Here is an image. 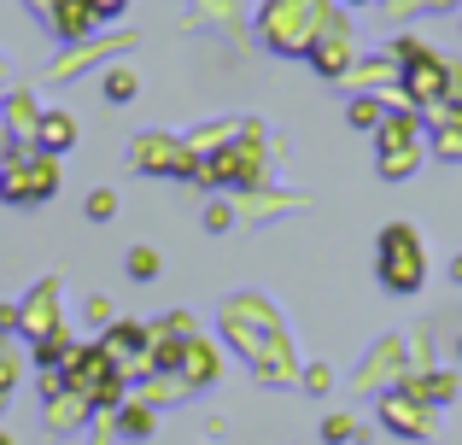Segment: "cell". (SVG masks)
I'll use <instances>...</instances> for the list:
<instances>
[{
    "label": "cell",
    "mask_w": 462,
    "mask_h": 445,
    "mask_svg": "<svg viewBox=\"0 0 462 445\" xmlns=\"http://www.w3.org/2000/svg\"><path fill=\"white\" fill-rule=\"evenodd\" d=\"M421 235L416 228H404V223H393L381 235V282L393 287V293H416L421 287Z\"/></svg>",
    "instance_id": "obj_1"
},
{
    "label": "cell",
    "mask_w": 462,
    "mask_h": 445,
    "mask_svg": "<svg viewBox=\"0 0 462 445\" xmlns=\"http://www.w3.org/2000/svg\"><path fill=\"white\" fill-rule=\"evenodd\" d=\"M386 428H398V434H433L428 399H416V393H398V399H386Z\"/></svg>",
    "instance_id": "obj_2"
},
{
    "label": "cell",
    "mask_w": 462,
    "mask_h": 445,
    "mask_svg": "<svg viewBox=\"0 0 462 445\" xmlns=\"http://www.w3.org/2000/svg\"><path fill=\"white\" fill-rule=\"evenodd\" d=\"M88 18H94V0H65V6H59V30L65 35H82Z\"/></svg>",
    "instance_id": "obj_3"
},
{
    "label": "cell",
    "mask_w": 462,
    "mask_h": 445,
    "mask_svg": "<svg viewBox=\"0 0 462 445\" xmlns=\"http://www.w3.org/2000/svg\"><path fill=\"white\" fill-rule=\"evenodd\" d=\"M129 275H135V282H152V275H158V252L135 246V252H129Z\"/></svg>",
    "instance_id": "obj_4"
},
{
    "label": "cell",
    "mask_w": 462,
    "mask_h": 445,
    "mask_svg": "<svg viewBox=\"0 0 462 445\" xmlns=\"http://www.w3.org/2000/svg\"><path fill=\"white\" fill-rule=\"evenodd\" d=\"M70 135H77V129H70L65 117H47V124H42V141H47V147H70Z\"/></svg>",
    "instance_id": "obj_5"
},
{
    "label": "cell",
    "mask_w": 462,
    "mask_h": 445,
    "mask_svg": "<svg viewBox=\"0 0 462 445\" xmlns=\"http://www.w3.org/2000/svg\"><path fill=\"white\" fill-rule=\"evenodd\" d=\"M351 124H357V129H374V124H381V106H374V100H357V106H351Z\"/></svg>",
    "instance_id": "obj_6"
},
{
    "label": "cell",
    "mask_w": 462,
    "mask_h": 445,
    "mask_svg": "<svg viewBox=\"0 0 462 445\" xmlns=\"http://www.w3.org/2000/svg\"><path fill=\"white\" fill-rule=\"evenodd\" d=\"M112 211H117V199H112V194H94V199H88V218H94V223H106Z\"/></svg>",
    "instance_id": "obj_7"
},
{
    "label": "cell",
    "mask_w": 462,
    "mask_h": 445,
    "mask_svg": "<svg viewBox=\"0 0 462 445\" xmlns=\"http://www.w3.org/2000/svg\"><path fill=\"white\" fill-rule=\"evenodd\" d=\"M357 434V428H351V416H334V422H328V440H351Z\"/></svg>",
    "instance_id": "obj_8"
},
{
    "label": "cell",
    "mask_w": 462,
    "mask_h": 445,
    "mask_svg": "<svg viewBox=\"0 0 462 445\" xmlns=\"http://www.w3.org/2000/svg\"><path fill=\"white\" fill-rule=\"evenodd\" d=\"M135 94V77H112V100H129Z\"/></svg>",
    "instance_id": "obj_9"
},
{
    "label": "cell",
    "mask_w": 462,
    "mask_h": 445,
    "mask_svg": "<svg viewBox=\"0 0 462 445\" xmlns=\"http://www.w3.org/2000/svg\"><path fill=\"white\" fill-rule=\"evenodd\" d=\"M0 445H12V440H6V434H0Z\"/></svg>",
    "instance_id": "obj_10"
}]
</instances>
